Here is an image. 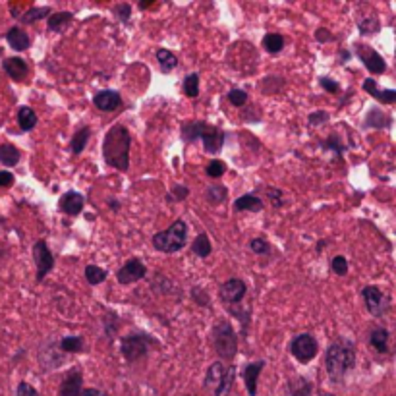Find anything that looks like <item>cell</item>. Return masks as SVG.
I'll list each match as a JSON object with an SVG mask.
<instances>
[{"label":"cell","instance_id":"cell-32","mask_svg":"<svg viewBox=\"0 0 396 396\" xmlns=\"http://www.w3.org/2000/svg\"><path fill=\"white\" fill-rule=\"evenodd\" d=\"M226 197H228V190H226V186H209L207 190H205V199L209 205H221L222 201H226Z\"/></svg>","mask_w":396,"mask_h":396},{"label":"cell","instance_id":"cell-31","mask_svg":"<svg viewBox=\"0 0 396 396\" xmlns=\"http://www.w3.org/2000/svg\"><path fill=\"white\" fill-rule=\"evenodd\" d=\"M261 45H263V48L267 51L269 55H278V53H282V48L286 46V39L280 33H267L263 37Z\"/></svg>","mask_w":396,"mask_h":396},{"label":"cell","instance_id":"cell-17","mask_svg":"<svg viewBox=\"0 0 396 396\" xmlns=\"http://www.w3.org/2000/svg\"><path fill=\"white\" fill-rule=\"evenodd\" d=\"M83 205H85V197H83L80 192H74V190L66 192V194L60 197V201H58L60 211L64 213V215H68V217L80 215V213L83 211Z\"/></svg>","mask_w":396,"mask_h":396},{"label":"cell","instance_id":"cell-4","mask_svg":"<svg viewBox=\"0 0 396 396\" xmlns=\"http://www.w3.org/2000/svg\"><path fill=\"white\" fill-rule=\"evenodd\" d=\"M211 344L215 352H217V356L221 358V361H224V359L232 361L236 358V354H238V334H236L231 323L221 319V321L213 325Z\"/></svg>","mask_w":396,"mask_h":396},{"label":"cell","instance_id":"cell-25","mask_svg":"<svg viewBox=\"0 0 396 396\" xmlns=\"http://www.w3.org/2000/svg\"><path fill=\"white\" fill-rule=\"evenodd\" d=\"M89 138H91V128L83 126V128L78 129L74 136H72V141H70L72 155H82L83 149L87 147V143H89Z\"/></svg>","mask_w":396,"mask_h":396},{"label":"cell","instance_id":"cell-18","mask_svg":"<svg viewBox=\"0 0 396 396\" xmlns=\"http://www.w3.org/2000/svg\"><path fill=\"white\" fill-rule=\"evenodd\" d=\"M93 105L102 112H112L116 111L118 107H122V97L114 89H102L93 97Z\"/></svg>","mask_w":396,"mask_h":396},{"label":"cell","instance_id":"cell-54","mask_svg":"<svg viewBox=\"0 0 396 396\" xmlns=\"http://www.w3.org/2000/svg\"><path fill=\"white\" fill-rule=\"evenodd\" d=\"M153 6V2H139V8L141 10H147V8H151Z\"/></svg>","mask_w":396,"mask_h":396},{"label":"cell","instance_id":"cell-49","mask_svg":"<svg viewBox=\"0 0 396 396\" xmlns=\"http://www.w3.org/2000/svg\"><path fill=\"white\" fill-rule=\"evenodd\" d=\"M16 396H41V395H39L37 390L31 387L29 383H26V381H24V383H19V385H18Z\"/></svg>","mask_w":396,"mask_h":396},{"label":"cell","instance_id":"cell-23","mask_svg":"<svg viewBox=\"0 0 396 396\" xmlns=\"http://www.w3.org/2000/svg\"><path fill=\"white\" fill-rule=\"evenodd\" d=\"M390 124H393V118L388 116L387 112L381 111V109H371L366 114V120H363L366 128H390Z\"/></svg>","mask_w":396,"mask_h":396},{"label":"cell","instance_id":"cell-3","mask_svg":"<svg viewBox=\"0 0 396 396\" xmlns=\"http://www.w3.org/2000/svg\"><path fill=\"white\" fill-rule=\"evenodd\" d=\"M180 134H182V139H184L186 143H194L195 139H201L203 149L207 153H211V155H217L222 149V145H224V141H226L224 129H221L219 126H211L205 120L184 122L180 126Z\"/></svg>","mask_w":396,"mask_h":396},{"label":"cell","instance_id":"cell-48","mask_svg":"<svg viewBox=\"0 0 396 396\" xmlns=\"http://www.w3.org/2000/svg\"><path fill=\"white\" fill-rule=\"evenodd\" d=\"M16 182V176L10 170H0V188H12Z\"/></svg>","mask_w":396,"mask_h":396},{"label":"cell","instance_id":"cell-8","mask_svg":"<svg viewBox=\"0 0 396 396\" xmlns=\"http://www.w3.org/2000/svg\"><path fill=\"white\" fill-rule=\"evenodd\" d=\"M317 352H319V342L315 341V336L309 332H300L290 341V354L294 356L298 363L314 361Z\"/></svg>","mask_w":396,"mask_h":396},{"label":"cell","instance_id":"cell-36","mask_svg":"<svg viewBox=\"0 0 396 396\" xmlns=\"http://www.w3.org/2000/svg\"><path fill=\"white\" fill-rule=\"evenodd\" d=\"M182 89H184L186 97L190 99H195L199 95V74H188L184 78V83H182Z\"/></svg>","mask_w":396,"mask_h":396},{"label":"cell","instance_id":"cell-51","mask_svg":"<svg viewBox=\"0 0 396 396\" xmlns=\"http://www.w3.org/2000/svg\"><path fill=\"white\" fill-rule=\"evenodd\" d=\"M315 39H317L319 43H329V41L334 39V35H332L331 31H329L327 28H319L317 31H315Z\"/></svg>","mask_w":396,"mask_h":396},{"label":"cell","instance_id":"cell-47","mask_svg":"<svg viewBox=\"0 0 396 396\" xmlns=\"http://www.w3.org/2000/svg\"><path fill=\"white\" fill-rule=\"evenodd\" d=\"M188 195H190V190H188L186 186L178 184V186H174V188H172V192L168 194V199H170V201H184Z\"/></svg>","mask_w":396,"mask_h":396},{"label":"cell","instance_id":"cell-22","mask_svg":"<svg viewBox=\"0 0 396 396\" xmlns=\"http://www.w3.org/2000/svg\"><path fill=\"white\" fill-rule=\"evenodd\" d=\"M6 41H8V45L12 46L14 51H18V53L28 51L29 45H31V39H29L28 33L21 28H10L8 31H6Z\"/></svg>","mask_w":396,"mask_h":396},{"label":"cell","instance_id":"cell-6","mask_svg":"<svg viewBox=\"0 0 396 396\" xmlns=\"http://www.w3.org/2000/svg\"><path fill=\"white\" fill-rule=\"evenodd\" d=\"M236 379V369L226 366L224 361H215L209 366L205 373L203 385L207 390H211L213 396H228Z\"/></svg>","mask_w":396,"mask_h":396},{"label":"cell","instance_id":"cell-2","mask_svg":"<svg viewBox=\"0 0 396 396\" xmlns=\"http://www.w3.org/2000/svg\"><path fill=\"white\" fill-rule=\"evenodd\" d=\"M356 366V346L350 339H339L325 352V369L331 381H342Z\"/></svg>","mask_w":396,"mask_h":396},{"label":"cell","instance_id":"cell-19","mask_svg":"<svg viewBox=\"0 0 396 396\" xmlns=\"http://www.w3.org/2000/svg\"><path fill=\"white\" fill-rule=\"evenodd\" d=\"M361 87H363V91L369 93L373 99H377L381 105H393V102H396L395 89H383V87H379L377 82H375V78H368Z\"/></svg>","mask_w":396,"mask_h":396},{"label":"cell","instance_id":"cell-33","mask_svg":"<svg viewBox=\"0 0 396 396\" xmlns=\"http://www.w3.org/2000/svg\"><path fill=\"white\" fill-rule=\"evenodd\" d=\"M83 275H85L87 285H91V286L101 285V282H105L107 277H109V273H107L102 267H99V265H87L85 271H83Z\"/></svg>","mask_w":396,"mask_h":396},{"label":"cell","instance_id":"cell-24","mask_svg":"<svg viewBox=\"0 0 396 396\" xmlns=\"http://www.w3.org/2000/svg\"><path fill=\"white\" fill-rule=\"evenodd\" d=\"M74 19V14L72 12H55L46 18V28L48 31H55V33H62Z\"/></svg>","mask_w":396,"mask_h":396},{"label":"cell","instance_id":"cell-46","mask_svg":"<svg viewBox=\"0 0 396 396\" xmlns=\"http://www.w3.org/2000/svg\"><path fill=\"white\" fill-rule=\"evenodd\" d=\"M319 85H321L325 91L332 93V95H339V93H341V83L334 82L331 78H327V75H321V78H319Z\"/></svg>","mask_w":396,"mask_h":396},{"label":"cell","instance_id":"cell-10","mask_svg":"<svg viewBox=\"0 0 396 396\" xmlns=\"http://www.w3.org/2000/svg\"><path fill=\"white\" fill-rule=\"evenodd\" d=\"M33 261H35V267H37L35 280L41 282L55 269V255H53V251H51L45 240H37L33 244Z\"/></svg>","mask_w":396,"mask_h":396},{"label":"cell","instance_id":"cell-9","mask_svg":"<svg viewBox=\"0 0 396 396\" xmlns=\"http://www.w3.org/2000/svg\"><path fill=\"white\" fill-rule=\"evenodd\" d=\"M361 296H363V304H366V309L369 312V315L373 317H385L390 309V298L388 294H385L379 286H366L361 290Z\"/></svg>","mask_w":396,"mask_h":396},{"label":"cell","instance_id":"cell-21","mask_svg":"<svg viewBox=\"0 0 396 396\" xmlns=\"http://www.w3.org/2000/svg\"><path fill=\"white\" fill-rule=\"evenodd\" d=\"M388 341H390V334H388L385 327H375L373 331L369 332V346L377 354H387Z\"/></svg>","mask_w":396,"mask_h":396},{"label":"cell","instance_id":"cell-14","mask_svg":"<svg viewBox=\"0 0 396 396\" xmlns=\"http://www.w3.org/2000/svg\"><path fill=\"white\" fill-rule=\"evenodd\" d=\"M83 393V375L82 371L74 368L60 383L58 395L60 396H82Z\"/></svg>","mask_w":396,"mask_h":396},{"label":"cell","instance_id":"cell-44","mask_svg":"<svg viewBox=\"0 0 396 396\" xmlns=\"http://www.w3.org/2000/svg\"><path fill=\"white\" fill-rule=\"evenodd\" d=\"M329 118H331V114H329L327 111H315V112H312L309 116H307V122H309V126L317 128V126H323V124H327V122H329Z\"/></svg>","mask_w":396,"mask_h":396},{"label":"cell","instance_id":"cell-53","mask_svg":"<svg viewBox=\"0 0 396 396\" xmlns=\"http://www.w3.org/2000/svg\"><path fill=\"white\" fill-rule=\"evenodd\" d=\"M109 207H111L112 211H118V209H120V203L116 201V199H111V201H109Z\"/></svg>","mask_w":396,"mask_h":396},{"label":"cell","instance_id":"cell-41","mask_svg":"<svg viewBox=\"0 0 396 396\" xmlns=\"http://www.w3.org/2000/svg\"><path fill=\"white\" fill-rule=\"evenodd\" d=\"M226 97L234 107H244L248 102V91H244V89H231L226 93Z\"/></svg>","mask_w":396,"mask_h":396},{"label":"cell","instance_id":"cell-28","mask_svg":"<svg viewBox=\"0 0 396 396\" xmlns=\"http://www.w3.org/2000/svg\"><path fill=\"white\" fill-rule=\"evenodd\" d=\"M192 251H194L197 258L201 259H207L211 255L213 251V246H211V240L207 236V232H199L195 240L192 242Z\"/></svg>","mask_w":396,"mask_h":396},{"label":"cell","instance_id":"cell-50","mask_svg":"<svg viewBox=\"0 0 396 396\" xmlns=\"http://www.w3.org/2000/svg\"><path fill=\"white\" fill-rule=\"evenodd\" d=\"M292 396H312V383L300 381V387L292 390Z\"/></svg>","mask_w":396,"mask_h":396},{"label":"cell","instance_id":"cell-34","mask_svg":"<svg viewBox=\"0 0 396 396\" xmlns=\"http://www.w3.org/2000/svg\"><path fill=\"white\" fill-rule=\"evenodd\" d=\"M58 346H60L62 352L78 354V352H83V348H85V341H83V336H80V334H72V336H64Z\"/></svg>","mask_w":396,"mask_h":396},{"label":"cell","instance_id":"cell-35","mask_svg":"<svg viewBox=\"0 0 396 396\" xmlns=\"http://www.w3.org/2000/svg\"><path fill=\"white\" fill-rule=\"evenodd\" d=\"M358 28L361 35H375L377 31H381V19L375 16H368L366 19H359Z\"/></svg>","mask_w":396,"mask_h":396},{"label":"cell","instance_id":"cell-7","mask_svg":"<svg viewBox=\"0 0 396 396\" xmlns=\"http://www.w3.org/2000/svg\"><path fill=\"white\" fill-rule=\"evenodd\" d=\"M155 344H157L155 339H151L145 332H129L120 341V352L126 358V361L132 363V361H139L141 358H145L149 348Z\"/></svg>","mask_w":396,"mask_h":396},{"label":"cell","instance_id":"cell-5","mask_svg":"<svg viewBox=\"0 0 396 396\" xmlns=\"http://www.w3.org/2000/svg\"><path fill=\"white\" fill-rule=\"evenodd\" d=\"M151 242H153V248L161 253H178L188 244V224L182 219H178L166 231L157 232Z\"/></svg>","mask_w":396,"mask_h":396},{"label":"cell","instance_id":"cell-39","mask_svg":"<svg viewBox=\"0 0 396 396\" xmlns=\"http://www.w3.org/2000/svg\"><path fill=\"white\" fill-rule=\"evenodd\" d=\"M265 194H267V197L271 199L275 209H280V207H285L286 205L285 192H282V190H278V188H265Z\"/></svg>","mask_w":396,"mask_h":396},{"label":"cell","instance_id":"cell-45","mask_svg":"<svg viewBox=\"0 0 396 396\" xmlns=\"http://www.w3.org/2000/svg\"><path fill=\"white\" fill-rule=\"evenodd\" d=\"M192 298H194L195 304H199L201 307H209V304H211V302H209V294L203 290L201 286H194V288H192Z\"/></svg>","mask_w":396,"mask_h":396},{"label":"cell","instance_id":"cell-30","mask_svg":"<svg viewBox=\"0 0 396 396\" xmlns=\"http://www.w3.org/2000/svg\"><path fill=\"white\" fill-rule=\"evenodd\" d=\"M19 149L16 145H12V143H2L0 145V163L4 166H16L19 163Z\"/></svg>","mask_w":396,"mask_h":396},{"label":"cell","instance_id":"cell-20","mask_svg":"<svg viewBox=\"0 0 396 396\" xmlns=\"http://www.w3.org/2000/svg\"><path fill=\"white\" fill-rule=\"evenodd\" d=\"M265 209V203L263 199L255 194H246L240 195L238 199L234 201V211H251V213H259Z\"/></svg>","mask_w":396,"mask_h":396},{"label":"cell","instance_id":"cell-1","mask_svg":"<svg viewBox=\"0 0 396 396\" xmlns=\"http://www.w3.org/2000/svg\"><path fill=\"white\" fill-rule=\"evenodd\" d=\"M129 149H132V134L122 124L112 126L102 139L101 151L105 163L120 172H126L129 168Z\"/></svg>","mask_w":396,"mask_h":396},{"label":"cell","instance_id":"cell-40","mask_svg":"<svg viewBox=\"0 0 396 396\" xmlns=\"http://www.w3.org/2000/svg\"><path fill=\"white\" fill-rule=\"evenodd\" d=\"M249 248L258 255H271V246L265 238H253L249 242Z\"/></svg>","mask_w":396,"mask_h":396},{"label":"cell","instance_id":"cell-29","mask_svg":"<svg viewBox=\"0 0 396 396\" xmlns=\"http://www.w3.org/2000/svg\"><path fill=\"white\" fill-rule=\"evenodd\" d=\"M155 58H157L159 66H161V70L165 74L172 72L176 66H178V56L172 51H168V48H159L157 53H155Z\"/></svg>","mask_w":396,"mask_h":396},{"label":"cell","instance_id":"cell-55","mask_svg":"<svg viewBox=\"0 0 396 396\" xmlns=\"http://www.w3.org/2000/svg\"><path fill=\"white\" fill-rule=\"evenodd\" d=\"M325 244H327V242H325V240H323V242H319V244H317V253H321L323 249H325V248H323V246H325Z\"/></svg>","mask_w":396,"mask_h":396},{"label":"cell","instance_id":"cell-42","mask_svg":"<svg viewBox=\"0 0 396 396\" xmlns=\"http://www.w3.org/2000/svg\"><path fill=\"white\" fill-rule=\"evenodd\" d=\"M112 12H114L116 19H120L122 24H129V18H132V6H129V4H126V2L116 4V6L112 8Z\"/></svg>","mask_w":396,"mask_h":396},{"label":"cell","instance_id":"cell-13","mask_svg":"<svg viewBox=\"0 0 396 396\" xmlns=\"http://www.w3.org/2000/svg\"><path fill=\"white\" fill-rule=\"evenodd\" d=\"M145 275H147L145 263H143L139 258H132L128 259L118 271H116V280H118L120 285L128 286L134 285V282H138L141 278H145Z\"/></svg>","mask_w":396,"mask_h":396},{"label":"cell","instance_id":"cell-43","mask_svg":"<svg viewBox=\"0 0 396 396\" xmlns=\"http://www.w3.org/2000/svg\"><path fill=\"white\" fill-rule=\"evenodd\" d=\"M323 149H327V151H334V155H339V159H341V155L344 153V145H342L341 141H339V138L336 136H331V138H327L325 141L321 143Z\"/></svg>","mask_w":396,"mask_h":396},{"label":"cell","instance_id":"cell-38","mask_svg":"<svg viewBox=\"0 0 396 396\" xmlns=\"http://www.w3.org/2000/svg\"><path fill=\"white\" fill-rule=\"evenodd\" d=\"M348 259L344 258V255H336V258L331 259V271L334 275H339V277H346L348 275Z\"/></svg>","mask_w":396,"mask_h":396},{"label":"cell","instance_id":"cell-27","mask_svg":"<svg viewBox=\"0 0 396 396\" xmlns=\"http://www.w3.org/2000/svg\"><path fill=\"white\" fill-rule=\"evenodd\" d=\"M37 122H39L37 114H35V111H33L31 107H19L18 124L21 132H31V129H35Z\"/></svg>","mask_w":396,"mask_h":396},{"label":"cell","instance_id":"cell-56","mask_svg":"<svg viewBox=\"0 0 396 396\" xmlns=\"http://www.w3.org/2000/svg\"><path fill=\"white\" fill-rule=\"evenodd\" d=\"M321 396H332V395H329V393H321Z\"/></svg>","mask_w":396,"mask_h":396},{"label":"cell","instance_id":"cell-16","mask_svg":"<svg viewBox=\"0 0 396 396\" xmlns=\"http://www.w3.org/2000/svg\"><path fill=\"white\" fill-rule=\"evenodd\" d=\"M265 368V359H258V361H251L248 363L244 371H242V379L246 383L249 396H258V379L261 375V371Z\"/></svg>","mask_w":396,"mask_h":396},{"label":"cell","instance_id":"cell-37","mask_svg":"<svg viewBox=\"0 0 396 396\" xmlns=\"http://www.w3.org/2000/svg\"><path fill=\"white\" fill-rule=\"evenodd\" d=\"M226 170H228V166L221 159H213L211 163L205 166V172H207L209 178H221V176H224Z\"/></svg>","mask_w":396,"mask_h":396},{"label":"cell","instance_id":"cell-26","mask_svg":"<svg viewBox=\"0 0 396 396\" xmlns=\"http://www.w3.org/2000/svg\"><path fill=\"white\" fill-rule=\"evenodd\" d=\"M51 14H53L51 6H33V8L26 10V12H24L18 19L24 24V26H31V24H35V21H39V19L48 18Z\"/></svg>","mask_w":396,"mask_h":396},{"label":"cell","instance_id":"cell-12","mask_svg":"<svg viewBox=\"0 0 396 396\" xmlns=\"http://www.w3.org/2000/svg\"><path fill=\"white\" fill-rule=\"evenodd\" d=\"M248 294V286L242 278H228L226 282H222L219 286V298L222 300V304L234 305L240 304Z\"/></svg>","mask_w":396,"mask_h":396},{"label":"cell","instance_id":"cell-11","mask_svg":"<svg viewBox=\"0 0 396 396\" xmlns=\"http://www.w3.org/2000/svg\"><path fill=\"white\" fill-rule=\"evenodd\" d=\"M356 55L359 56L361 64L368 68L369 74L379 75L387 72V62L385 58L379 55L375 48H371L369 45H361V43H356Z\"/></svg>","mask_w":396,"mask_h":396},{"label":"cell","instance_id":"cell-52","mask_svg":"<svg viewBox=\"0 0 396 396\" xmlns=\"http://www.w3.org/2000/svg\"><path fill=\"white\" fill-rule=\"evenodd\" d=\"M82 396H109L107 393H102L99 388H83Z\"/></svg>","mask_w":396,"mask_h":396},{"label":"cell","instance_id":"cell-15","mask_svg":"<svg viewBox=\"0 0 396 396\" xmlns=\"http://www.w3.org/2000/svg\"><path fill=\"white\" fill-rule=\"evenodd\" d=\"M2 70L8 74L10 80L14 82H26L29 75V66L24 58H18V56H12V58H6L2 62Z\"/></svg>","mask_w":396,"mask_h":396}]
</instances>
